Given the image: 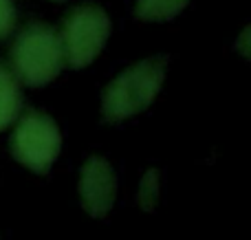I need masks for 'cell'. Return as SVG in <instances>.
I'll return each instance as SVG.
<instances>
[{
    "label": "cell",
    "instance_id": "1",
    "mask_svg": "<svg viewBox=\"0 0 251 240\" xmlns=\"http://www.w3.org/2000/svg\"><path fill=\"white\" fill-rule=\"evenodd\" d=\"M165 66V57H150L117 75L104 88L101 97V113L106 121L117 123L146 110L163 86Z\"/></svg>",
    "mask_w": 251,
    "mask_h": 240
},
{
    "label": "cell",
    "instance_id": "2",
    "mask_svg": "<svg viewBox=\"0 0 251 240\" xmlns=\"http://www.w3.org/2000/svg\"><path fill=\"white\" fill-rule=\"evenodd\" d=\"M11 64L18 79L26 86H44L53 82L64 66L60 35L44 22L29 24L11 47Z\"/></svg>",
    "mask_w": 251,
    "mask_h": 240
},
{
    "label": "cell",
    "instance_id": "3",
    "mask_svg": "<svg viewBox=\"0 0 251 240\" xmlns=\"http://www.w3.org/2000/svg\"><path fill=\"white\" fill-rule=\"evenodd\" d=\"M62 150V132L49 115L29 110L16 123L11 154L35 174H47Z\"/></svg>",
    "mask_w": 251,
    "mask_h": 240
},
{
    "label": "cell",
    "instance_id": "4",
    "mask_svg": "<svg viewBox=\"0 0 251 240\" xmlns=\"http://www.w3.org/2000/svg\"><path fill=\"white\" fill-rule=\"evenodd\" d=\"M110 35V18L97 4H79L69 13L62 31L64 64L84 69L101 53Z\"/></svg>",
    "mask_w": 251,
    "mask_h": 240
},
{
    "label": "cell",
    "instance_id": "5",
    "mask_svg": "<svg viewBox=\"0 0 251 240\" xmlns=\"http://www.w3.org/2000/svg\"><path fill=\"white\" fill-rule=\"evenodd\" d=\"M79 198L93 218H104L117 198V176L106 159L91 157L79 174Z\"/></svg>",
    "mask_w": 251,
    "mask_h": 240
},
{
    "label": "cell",
    "instance_id": "6",
    "mask_svg": "<svg viewBox=\"0 0 251 240\" xmlns=\"http://www.w3.org/2000/svg\"><path fill=\"white\" fill-rule=\"evenodd\" d=\"M18 113H20V88L16 77L0 64V130L11 126Z\"/></svg>",
    "mask_w": 251,
    "mask_h": 240
},
{
    "label": "cell",
    "instance_id": "7",
    "mask_svg": "<svg viewBox=\"0 0 251 240\" xmlns=\"http://www.w3.org/2000/svg\"><path fill=\"white\" fill-rule=\"evenodd\" d=\"M190 0H137V18L148 22H163L172 20L174 16L187 7Z\"/></svg>",
    "mask_w": 251,
    "mask_h": 240
},
{
    "label": "cell",
    "instance_id": "8",
    "mask_svg": "<svg viewBox=\"0 0 251 240\" xmlns=\"http://www.w3.org/2000/svg\"><path fill=\"white\" fill-rule=\"evenodd\" d=\"M16 24V7L13 0H0V40H4Z\"/></svg>",
    "mask_w": 251,
    "mask_h": 240
},
{
    "label": "cell",
    "instance_id": "9",
    "mask_svg": "<svg viewBox=\"0 0 251 240\" xmlns=\"http://www.w3.org/2000/svg\"><path fill=\"white\" fill-rule=\"evenodd\" d=\"M53 2H64V0H53Z\"/></svg>",
    "mask_w": 251,
    "mask_h": 240
}]
</instances>
